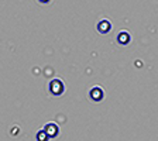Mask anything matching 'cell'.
I'll return each mask as SVG.
<instances>
[{
    "label": "cell",
    "instance_id": "4",
    "mask_svg": "<svg viewBox=\"0 0 158 141\" xmlns=\"http://www.w3.org/2000/svg\"><path fill=\"white\" fill-rule=\"evenodd\" d=\"M112 30V23L109 20H100L98 23V31L102 34H106Z\"/></svg>",
    "mask_w": 158,
    "mask_h": 141
},
{
    "label": "cell",
    "instance_id": "2",
    "mask_svg": "<svg viewBox=\"0 0 158 141\" xmlns=\"http://www.w3.org/2000/svg\"><path fill=\"white\" fill-rule=\"evenodd\" d=\"M89 96H90V99H92V100H95V102H99V100H102V99H103V96H105V92H103L102 88L96 86V88L90 89Z\"/></svg>",
    "mask_w": 158,
    "mask_h": 141
},
{
    "label": "cell",
    "instance_id": "3",
    "mask_svg": "<svg viewBox=\"0 0 158 141\" xmlns=\"http://www.w3.org/2000/svg\"><path fill=\"white\" fill-rule=\"evenodd\" d=\"M44 130L47 131V134H48L49 138H55L56 135L59 134V128L55 123H48V124L44 127Z\"/></svg>",
    "mask_w": 158,
    "mask_h": 141
},
{
    "label": "cell",
    "instance_id": "7",
    "mask_svg": "<svg viewBox=\"0 0 158 141\" xmlns=\"http://www.w3.org/2000/svg\"><path fill=\"white\" fill-rule=\"evenodd\" d=\"M40 3H49V0H38Z\"/></svg>",
    "mask_w": 158,
    "mask_h": 141
},
{
    "label": "cell",
    "instance_id": "1",
    "mask_svg": "<svg viewBox=\"0 0 158 141\" xmlns=\"http://www.w3.org/2000/svg\"><path fill=\"white\" fill-rule=\"evenodd\" d=\"M49 92L52 93L54 96L62 95V92H64V83H62V81H59V79H52V81L49 82Z\"/></svg>",
    "mask_w": 158,
    "mask_h": 141
},
{
    "label": "cell",
    "instance_id": "6",
    "mask_svg": "<svg viewBox=\"0 0 158 141\" xmlns=\"http://www.w3.org/2000/svg\"><path fill=\"white\" fill-rule=\"evenodd\" d=\"M37 140H38V141H47V140H49V137H48V134H47L45 130H41V131L37 133Z\"/></svg>",
    "mask_w": 158,
    "mask_h": 141
},
{
    "label": "cell",
    "instance_id": "5",
    "mask_svg": "<svg viewBox=\"0 0 158 141\" xmlns=\"http://www.w3.org/2000/svg\"><path fill=\"white\" fill-rule=\"evenodd\" d=\"M130 39H131V37H130V34L127 31H120L117 34V43L122 44V45H127L130 43Z\"/></svg>",
    "mask_w": 158,
    "mask_h": 141
}]
</instances>
